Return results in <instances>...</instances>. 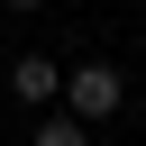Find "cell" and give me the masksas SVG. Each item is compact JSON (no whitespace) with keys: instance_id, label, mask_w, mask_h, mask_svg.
<instances>
[{"instance_id":"obj_3","label":"cell","mask_w":146,"mask_h":146,"mask_svg":"<svg viewBox=\"0 0 146 146\" xmlns=\"http://www.w3.org/2000/svg\"><path fill=\"white\" fill-rule=\"evenodd\" d=\"M27 146H91V119H73V110H64V119H46Z\"/></svg>"},{"instance_id":"obj_2","label":"cell","mask_w":146,"mask_h":146,"mask_svg":"<svg viewBox=\"0 0 146 146\" xmlns=\"http://www.w3.org/2000/svg\"><path fill=\"white\" fill-rule=\"evenodd\" d=\"M9 100H27V110L64 100V64H55V55H18V64H9Z\"/></svg>"},{"instance_id":"obj_4","label":"cell","mask_w":146,"mask_h":146,"mask_svg":"<svg viewBox=\"0 0 146 146\" xmlns=\"http://www.w3.org/2000/svg\"><path fill=\"white\" fill-rule=\"evenodd\" d=\"M9 9H46V0H9Z\"/></svg>"},{"instance_id":"obj_1","label":"cell","mask_w":146,"mask_h":146,"mask_svg":"<svg viewBox=\"0 0 146 146\" xmlns=\"http://www.w3.org/2000/svg\"><path fill=\"white\" fill-rule=\"evenodd\" d=\"M64 100H73V119H119L128 110V73L119 64H73L64 73Z\"/></svg>"}]
</instances>
